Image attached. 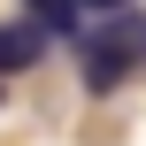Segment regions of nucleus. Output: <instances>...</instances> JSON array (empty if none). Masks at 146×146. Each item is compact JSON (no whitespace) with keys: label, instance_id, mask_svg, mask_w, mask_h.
<instances>
[{"label":"nucleus","instance_id":"obj_2","mask_svg":"<svg viewBox=\"0 0 146 146\" xmlns=\"http://www.w3.org/2000/svg\"><path fill=\"white\" fill-rule=\"evenodd\" d=\"M38 54H46V31H38V23H0V77L31 69Z\"/></svg>","mask_w":146,"mask_h":146},{"label":"nucleus","instance_id":"obj_1","mask_svg":"<svg viewBox=\"0 0 146 146\" xmlns=\"http://www.w3.org/2000/svg\"><path fill=\"white\" fill-rule=\"evenodd\" d=\"M139 62V15H115L108 31H85V85L92 92H115Z\"/></svg>","mask_w":146,"mask_h":146}]
</instances>
